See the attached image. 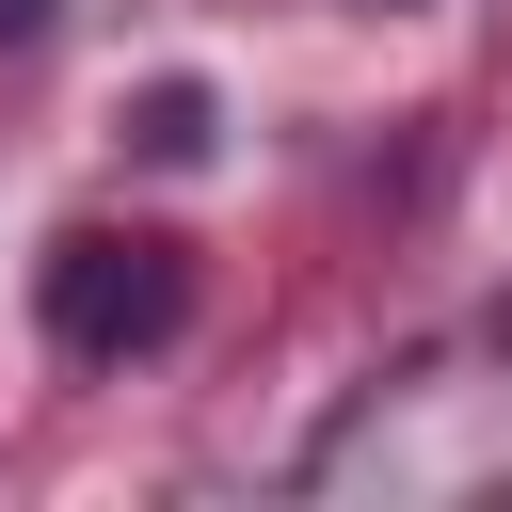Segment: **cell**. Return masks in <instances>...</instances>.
<instances>
[{
    "mask_svg": "<svg viewBox=\"0 0 512 512\" xmlns=\"http://www.w3.org/2000/svg\"><path fill=\"white\" fill-rule=\"evenodd\" d=\"M208 128H224V112H208V80H144V112H128V144H144V160H208Z\"/></svg>",
    "mask_w": 512,
    "mask_h": 512,
    "instance_id": "cell-2",
    "label": "cell"
},
{
    "mask_svg": "<svg viewBox=\"0 0 512 512\" xmlns=\"http://www.w3.org/2000/svg\"><path fill=\"white\" fill-rule=\"evenodd\" d=\"M32 288H48V336L80 368H128V352H160L192 320V240H160V224H64Z\"/></svg>",
    "mask_w": 512,
    "mask_h": 512,
    "instance_id": "cell-1",
    "label": "cell"
}]
</instances>
